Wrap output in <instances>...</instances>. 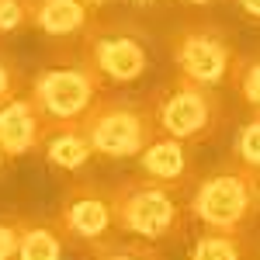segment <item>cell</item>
Returning a JSON list of instances; mask_svg holds the SVG:
<instances>
[{
    "instance_id": "1",
    "label": "cell",
    "mask_w": 260,
    "mask_h": 260,
    "mask_svg": "<svg viewBox=\"0 0 260 260\" xmlns=\"http://www.w3.org/2000/svg\"><path fill=\"white\" fill-rule=\"evenodd\" d=\"M111 194L121 233L146 243L184 240L191 225V184H167L136 170L111 184Z\"/></svg>"
},
{
    "instance_id": "2",
    "label": "cell",
    "mask_w": 260,
    "mask_h": 260,
    "mask_svg": "<svg viewBox=\"0 0 260 260\" xmlns=\"http://www.w3.org/2000/svg\"><path fill=\"white\" fill-rule=\"evenodd\" d=\"M260 215V177L257 170L236 163L233 156L205 170L191 184V222L198 229L253 233Z\"/></svg>"
},
{
    "instance_id": "3",
    "label": "cell",
    "mask_w": 260,
    "mask_h": 260,
    "mask_svg": "<svg viewBox=\"0 0 260 260\" xmlns=\"http://www.w3.org/2000/svg\"><path fill=\"white\" fill-rule=\"evenodd\" d=\"M28 90L56 125H77L104 98V77L83 59L80 49H56L35 66Z\"/></svg>"
},
{
    "instance_id": "4",
    "label": "cell",
    "mask_w": 260,
    "mask_h": 260,
    "mask_svg": "<svg viewBox=\"0 0 260 260\" xmlns=\"http://www.w3.org/2000/svg\"><path fill=\"white\" fill-rule=\"evenodd\" d=\"M94 153L104 160H132L142 156V149L160 136L156 104L136 94H104L90 108V115L80 121Z\"/></svg>"
},
{
    "instance_id": "5",
    "label": "cell",
    "mask_w": 260,
    "mask_h": 260,
    "mask_svg": "<svg viewBox=\"0 0 260 260\" xmlns=\"http://www.w3.org/2000/svg\"><path fill=\"white\" fill-rule=\"evenodd\" d=\"M160 132L187 146H205L219 139V132L229 125V108L215 87L194 83L174 73V80L153 94Z\"/></svg>"
},
{
    "instance_id": "6",
    "label": "cell",
    "mask_w": 260,
    "mask_h": 260,
    "mask_svg": "<svg viewBox=\"0 0 260 260\" xmlns=\"http://www.w3.org/2000/svg\"><path fill=\"white\" fill-rule=\"evenodd\" d=\"M52 222L62 233L66 246L94 253L104 243L115 240L118 229V212H115V194L94 177H70L59 191V205L52 212Z\"/></svg>"
},
{
    "instance_id": "7",
    "label": "cell",
    "mask_w": 260,
    "mask_h": 260,
    "mask_svg": "<svg viewBox=\"0 0 260 260\" xmlns=\"http://www.w3.org/2000/svg\"><path fill=\"white\" fill-rule=\"evenodd\" d=\"M80 52L104 77V83H115V87H128V83L142 80L146 70H149L146 35L128 21L98 18V24L80 42Z\"/></svg>"
},
{
    "instance_id": "8",
    "label": "cell",
    "mask_w": 260,
    "mask_h": 260,
    "mask_svg": "<svg viewBox=\"0 0 260 260\" xmlns=\"http://www.w3.org/2000/svg\"><path fill=\"white\" fill-rule=\"evenodd\" d=\"M236 49L229 35L222 31L219 24L212 21H191L174 31L170 39V62L180 77L194 83H205V87H215L219 90L222 83L229 87V77H233V66H236Z\"/></svg>"
},
{
    "instance_id": "9",
    "label": "cell",
    "mask_w": 260,
    "mask_h": 260,
    "mask_svg": "<svg viewBox=\"0 0 260 260\" xmlns=\"http://www.w3.org/2000/svg\"><path fill=\"white\" fill-rule=\"evenodd\" d=\"M31 31L49 39L56 49H80L87 31L98 24V7L87 0H28Z\"/></svg>"
},
{
    "instance_id": "10",
    "label": "cell",
    "mask_w": 260,
    "mask_h": 260,
    "mask_svg": "<svg viewBox=\"0 0 260 260\" xmlns=\"http://www.w3.org/2000/svg\"><path fill=\"white\" fill-rule=\"evenodd\" d=\"M52 128H56V121L39 108L31 90H21L18 98L0 104V146H4V153L11 160L39 153Z\"/></svg>"
},
{
    "instance_id": "11",
    "label": "cell",
    "mask_w": 260,
    "mask_h": 260,
    "mask_svg": "<svg viewBox=\"0 0 260 260\" xmlns=\"http://www.w3.org/2000/svg\"><path fill=\"white\" fill-rule=\"evenodd\" d=\"M194 146L180 139H170V136H156L142 149L139 156V174L146 177H156V180H167V184H194Z\"/></svg>"
},
{
    "instance_id": "12",
    "label": "cell",
    "mask_w": 260,
    "mask_h": 260,
    "mask_svg": "<svg viewBox=\"0 0 260 260\" xmlns=\"http://www.w3.org/2000/svg\"><path fill=\"white\" fill-rule=\"evenodd\" d=\"M39 153L56 174H70V177H80V170L98 156L80 121L77 125H56L49 132V139L42 142Z\"/></svg>"
},
{
    "instance_id": "13",
    "label": "cell",
    "mask_w": 260,
    "mask_h": 260,
    "mask_svg": "<svg viewBox=\"0 0 260 260\" xmlns=\"http://www.w3.org/2000/svg\"><path fill=\"white\" fill-rule=\"evenodd\" d=\"M187 260H253V233H225V229H198Z\"/></svg>"
},
{
    "instance_id": "14",
    "label": "cell",
    "mask_w": 260,
    "mask_h": 260,
    "mask_svg": "<svg viewBox=\"0 0 260 260\" xmlns=\"http://www.w3.org/2000/svg\"><path fill=\"white\" fill-rule=\"evenodd\" d=\"M14 260H66V240L52 219H28L21 222V246Z\"/></svg>"
},
{
    "instance_id": "15",
    "label": "cell",
    "mask_w": 260,
    "mask_h": 260,
    "mask_svg": "<svg viewBox=\"0 0 260 260\" xmlns=\"http://www.w3.org/2000/svg\"><path fill=\"white\" fill-rule=\"evenodd\" d=\"M229 87H233V94H240L243 104H250V111H260V45L253 52L236 56Z\"/></svg>"
},
{
    "instance_id": "16",
    "label": "cell",
    "mask_w": 260,
    "mask_h": 260,
    "mask_svg": "<svg viewBox=\"0 0 260 260\" xmlns=\"http://www.w3.org/2000/svg\"><path fill=\"white\" fill-rule=\"evenodd\" d=\"M233 160L260 174V111H253L233 136Z\"/></svg>"
},
{
    "instance_id": "17",
    "label": "cell",
    "mask_w": 260,
    "mask_h": 260,
    "mask_svg": "<svg viewBox=\"0 0 260 260\" xmlns=\"http://www.w3.org/2000/svg\"><path fill=\"white\" fill-rule=\"evenodd\" d=\"M90 260H163V250L146 240H111L90 253Z\"/></svg>"
},
{
    "instance_id": "18",
    "label": "cell",
    "mask_w": 260,
    "mask_h": 260,
    "mask_svg": "<svg viewBox=\"0 0 260 260\" xmlns=\"http://www.w3.org/2000/svg\"><path fill=\"white\" fill-rule=\"evenodd\" d=\"M28 77H31V73H24V66L14 59V52L0 39V104L18 98L21 90H28Z\"/></svg>"
},
{
    "instance_id": "19",
    "label": "cell",
    "mask_w": 260,
    "mask_h": 260,
    "mask_svg": "<svg viewBox=\"0 0 260 260\" xmlns=\"http://www.w3.org/2000/svg\"><path fill=\"white\" fill-rule=\"evenodd\" d=\"M31 31V11L28 0H0V39Z\"/></svg>"
},
{
    "instance_id": "20",
    "label": "cell",
    "mask_w": 260,
    "mask_h": 260,
    "mask_svg": "<svg viewBox=\"0 0 260 260\" xmlns=\"http://www.w3.org/2000/svg\"><path fill=\"white\" fill-rule=\"evenodd\" d=\"M21 222H24V215H0V260H14L18 257Z\"/></svg>"
},
{
    "instance_id": "21",
    "label": "cell",
    "mask_w": 260,
    "mask_h": 260,
    "mask_svg": "<svg viewBox=\"0 0 260 260\" xmlns=\"http://www.w3.org/2000/svg\"><path fill=\"white\" fill-rule=\"evenodd\" d=\"M236 11H240L246 21H253V24H260V0H229Z\"/></svg>"
},
{
    "instance_id": "22",
    "label": "cell",
    "mask_w": 260,
    "mask_h": 260,
    "mask_svg": "<svg viewBox=\"0 0 260 260\" xmlns=\"http://www.w3.org/2000/svg\"><path fill=\"white\" fill-rule=\"evenodd\" d=\"M7 167H11V156H7V153H4V146H0V177H4V170H7Z\"/></svg>"
},
{
    "instance_id": "23",
    "label": "cell",
    "mask_w": 260,
    "mask_h": 260,
    "mask_svg": "<svg viewBox=\"0 0 260 260\" xmlns=\"http://www.w3.org/2000/svg\"><path fill=\"white\" fill-rule=\"evenodd\" d=\"M253 260H260V229L253 233Z\"/></svg>"
},
{
    "instance_id": "24",
    "label": "cell",
    "mask_w": 260,
    "mask_h": 260,
    "mask_svg": "<svg viewBox=\"0 0 260 260\" xmlns=\"http://www.w3.org/2000/svg\"><path fill=\"white\" fill-rule=\"evenodd\" d=\"M180 4H191V7H208V4H215V0H180Z\"/></svg>"
},
{
    "instance_id": "25",
    "label": "cell",
    "mask_w": 260,
    "mask_h": 260,
    "mask_svg": "<svg viewBox=\"0 0 260 260\" xmlns=\"http://www.w3.org/2000/svg\"><path fill=\"white\" fill-rule=\"evenodd\" d=\"M87 4H94V7L101 11V7H104V4H111V0H87Z\"/></svg>"
},
{
    "instance_id": "26",
    "label": "cell",
    "mask_w": 260,
    "mask_h": 260,
    "mask_svg": "<svg viewBox=\"0 0 260 260\" xmlns=\"http://www.w3.org/2000/svg\"><path fill=\"white\" fill-rule=\"evenodd\" d=\"M132 4H142V7H146V4H156V0H132Z\"/></svg>"
},
{
    "instance_id": "27",
    "label": "cell",
    "mask_w": 260,
    "mask_h": 260,
    "mask_svg": "<svg viewBox=\"0 0 260 260\" xmlns=\"http://www.w3.org/2000/svg\"><path fill=\"white\" fill-rule=\"evenodd\" d=\"M257 177H260V174H257Z\"/></svg>"
}]
</instances>
